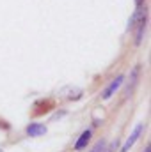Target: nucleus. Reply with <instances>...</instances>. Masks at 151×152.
<instances>
[{"label": "nucleus", "instance_id": "nucleus-7", "mask_svg": "<svg viewBox=\"0 0 151 152\" xmlns=\"http://www.w3.org/2000/svg\"><path fill=\"white\" fill-rule=\"evenodd\" d=\"M139 75H141V66H135L133 71L130 73V81H128V85H126V97L133 92V88H135V85H137V81H139Z\"/></svg>", "mask_w": 151, "mask_h": 152}, {"label": "nucleus", "instance_id": "nucleus-1", "mask_svg": "<svg viewBox=\"0 0 151 152\" xmlns=\"http://www.w3.org/2000/svg\"><path fill=\"white\" fill-rule=\"evenodd\" d=\"M146 27H148V5L135 7V12L130 16V21H128V32L135 36V46L142 44Z\"/></svg>", "mask_w": 151, "mask_h": 152}, {"label": "nucleus", "instance_id": "nucleus-3", "mask_svg": "<svg viewBox=\"0 0 151 152\" xmlns=\"http://www.w3.org/2000/svg\"><path fill=\"white\" fill-rule=\"evenodd\" d=\"M144 129H146V124H144V122L137 124V127H135V129L132 131V134L126 138V142L123 143V147H121V151H119V152H128V151H130V149L135 145V142L141 138V134H142V131H144Z\"/></svg>", "mask_w": 151, "mask_h": 152}, {"label": "nucleus", "instance_id": "nucleus-11", "mask_svg": "<svg viewBox=\"0 0 151 152\" xmlns=\"http://www.w3.org/2000/svg\"><path fill=\"white\" fill-rule=\"evenodd\" d=\"M0 152H4V151H2V149H0Z\"/></svg>", "mask_w": 151, "mask_h": 152}, {"label": "nucleus", "instance_id": "nucleus-8", "mask_svg": "<svg viewBox=\"0 0 151 152\" xmlns=\"http://www.w3.org/2000/svg\"><path fill=\"white\" fill-rule=\"evenodd\" d=\"M105 147H107V142H105V140H100V142L93 147V151L91 152H103L105 151Z\"/></svg>", "mask_w": 151, "mask_h": 152}, {"label": "nucleus", "instance_id": "nucleus-6", "mask_svg": "<svg viewBox=\"0 0 151 152\" xmlns=\"http://www.w3.org/2000/svg\"><path fill=\"white\" fill-rule=\"evenodd\" d=\"M91 140H93V129H85L80 136H78V140L75 142V151H84V149H87V145L91 143Z\"/></svg>", "mask_w": 151, "mask_h": 152}, {"label": "nucleus", "instance_id": "nucleus-2", "mask_svg": "<svg viewBox=\"0 0 151 152\" xmlns=\"http://www.w3.org/2000/svg\"><path fill=\"white\" fill-rule=\"evenodd\" d=\"M55 108V99L52 97H44V99H38L34 104H32V117H41L44 113H50L52 110Z\"/></svg>", "mask_w": 151, "mask_h": 152}, {"label": "nucleus", "instance_id": "nucleus-10", "mask_svg": "<svg viewBox=\"0 0 151 152\" xmlns=\"http://www.w3.org/2000/svg\"><path fill=\"white\" fill-rule=\"evenodd\" d=\"M142 152H151V149H150V143H148V145L144 147V151H142Z\"/></svg>", "mask_w": 151, "mask_h": 152}, {"label": "nucleus", "instance_id": "nucleus-9", "mask_svg": "<svg viewBox=\"0 0 151 152\" xmlns=\"http://www.w3.org/2000/svg\"><path fill=\"white\" fill-rule=\"evenodd\" d=\"M146 5V0H135V7H142Z\"/></svg>", "mask_w": 151, "mask_h": 152}, {"label": "nucleus", "instance_id": "nucleus-5", "mask_svg": "<svg viewBox=\"0 0 151 152\" xmlns=\"http://www.w3.org/2000/svg\"><path fill=\"white\" fill-rule=\"evenodd\" d=\"M25 133H27V136H30V138H38V136H43V134L46 133V126L41 124V122H30V124L27 126Z\"/></svg>", "mask_w": 151, "mask_h": 152}, {"label": "nucleus", "instance_id": "nucleus-4", "mask_svg": "<svg viewBox=\"0 0 151 152\" xmlns=\"http://www.w3.org/2000/svg\"><path fill=\"white\" fill-rule=\"evenodd\" d=\"M123 81H124V75H117L115 78H114L112 81L105 87V90L101 92V99L103 101H107V99H110L114 94L121 88V85H123Z\"/></svg>", "mask_w": 151, "mask_h": 152}]
</instances>
